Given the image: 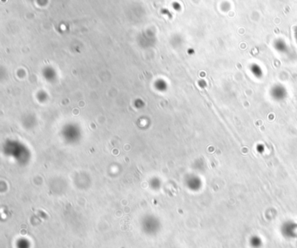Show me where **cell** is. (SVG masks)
I'll return each instance as SVG.
<instances>
[{
  "label": "cell",
  "mask_w": 297,
  "mask_h": 248,
  "mask_svg": "<svg viewBox=\"0 0 297 248\" xmlns=\"http://www.w3.org/2000/svg\"><path fill=\"white\" fill-rule=\"evenodd\" d=\"M274 46H275V48H276L277 51L282 52H285V50L287 49L286 44L282 40H277L276 42H275V44H274Z\"/></svg>",
  "instance_id": "6da1fadb"
},
{
  "label": "cell",
  "mask_w": 297,
  "mask_h": 248,
  "mask_svg": "<svg viewBox=\"0 0 297 248\" xmlns=\"http://www.w3.org/2000/svg\"><path fill=\"white\" fill-rule=\"evenodd\" d=\"M251 72H252V73L254 75V76H255V77H260L261 75V68H260V67L257 65V64H253L252 66H251Z\"/></svg>",
  "instance_id": "7a4b0ae2"
}]
</instances>
